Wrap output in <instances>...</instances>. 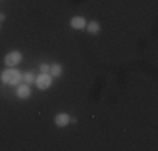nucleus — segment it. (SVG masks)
<instances>
[{
    "mask_svg": "<svg viewBox=\"0 0 158 151\" xmlns=\"http://www.w3.org/2000/svg\"><path fill=\"white\" fill-rule=\"evenodd\" d=\"M20 81H22V74L19 72V71H15V69H7V71H3V72H2V82H3V84L15 86Z\"/></svg>",
    "mask_w": 158,
    "mask_h": 151,
    "instance_id": "nucleus-1",
    "label": "nucleus"
},
{
    "mask_svg": "<svg viewBox=\"0 0 158 151\" xmlns=\"http://www.w3.org/2000/svg\"><path fill=\"white\" fill-rule=\"evenodd\" d=\"M17 96L20 97V99H27V97L31 96V89H29V84H22V86H19V89H17Z\"/></svg>",
    "mask_w": 158,
    "mask_h": 151,
    "instance_id": "nucleus-4",
    "label": "nucleus"
},
{
    "mask_svg": "<svg viewBox=\"0 0 158 151\" xmlns=\"http://www.w3.org/2000/svg\"><path fill=\"white\" fill-rule=\"evenodd\" d=\"M86 29H88V32L96 34V32H99V24H98V22H91V24H89Z\"/></svg>",
    "mask_w": 158,
    "mask_h": 151,
    "instance_id": "nucleus-7",
    "label": "nucleus"
},
{
    "mask_svg": "<svg viewBox=\"0 0 158 151\" xmlns=\"http://www.w3.org/2000/svg\"><path fill=\"white\" fill-rule=\"evenodd\" d=\"M22 79L25 81V84H31V82H34V81H35V77H34V74H32V72H27V74H24V76H22Z\"/></svg>",
    "mask_w": 158,
    "mask_h": 151,
    "instance_id": "nucleus-9",
    "label": "nucleus"
},
{
    "mask_svg": "<svg viewBox=\"0 0 158 151\" xmlns=\"http://www.w3.org/2000/svg\"><path fill=\"white\" fill-rule=\"evenodd\" d=\"M51 72H52V76H61L62 74V67L59 66V64H54V66L51 67Z\"/></svg>",
    "mask_w": 158,
    "mask_h": 151,
    "instance_id": "nucleus-8",
    "label": "nucleus"
},
{
    "mask_svg": "<svg viewBox=\"0 0 158 151\" xmlns=\"http://www.w3.org/2000/svg\"><path fill=\"white\" fill-rule=\"evenodd\" d=\"M3 18H5V15H3V14H0V22H2Z\"/></svg>",
    "mask_w": 158,
    "mask_h": 151,
    "instance_id": "nucleus-11",
    "label": "nucleus"
},
{
    "mask_svg": "<svg viewBox=\"0 0 158 151\" xmlns=\"http://www.w3.org/2000/svg\"><path fill=\"white\" fill-rule=\"evenodd\" d=\"M34 82L37 84L39 89H47V88H51V84H52V77L49 74H40L39 77H35Z\"/></svg>",
    "mask_w": 158,
    "mask_h": 151,
    "instance_id": "nucleus-2",
    "label": "nucleus"
},
{
    "mask_svg": "<svg viewBox=\"0 0 158 151\" xmlns=\"http://www.w3.org/2000/svg\"><path fill=\"white\" fill-rule=\"evenodd\" d=\"M49 71H51V67H49L47 64H42V66H40V74H49Z\"/></svg>",
    "mask_w": 158,
    "mask_h": 151,
    "instance_id": "nucleus-10",
    "label": "nucleus"
},
{
    "mask_svg": "<svg viewBox=\"0 0 158 151\" xmlns=\"http://www.w3.org/2000/svg\"><path fill=\"white\" fill-rule=\"evenodd\" d=\"M20 60H22V55H20V52H17V51L9 52V54L5 55V64H7V66H10V67L17 66Z\"/></svg>",
    "mask_w": 158,
    "mask_h": 151,
    "instance_id": "nucleus-3",
    "label": "nucleus"
},
{
    "mask_svg": "<svg viewBox=\"0 0 158 151\" xmlns=\"http://www.w3.org/2000/svg\"><path fill=\"white\" fill-rule=\"evenodd\" d=\"M56 124H57V126H67V123H69V121H71V118H69V116H67L66 114V112H61V114H57V116H56Z\"/></svg>",
    "mask_w": 158,
    "mask_h": 151,
    "instance_id": "nucleus-5",
    "label": "nucleus"
},
{
    "mask_svg": "<svg viewBox=\"0 0 158 151\" xmlns=\"http://www.w3.org/2000/svg\"><path fill=\"white\" fill-rule=\"evenodd\" d=\"M71 27H74V29H86V20L82 17H74L73 20H71Z\"/></svg>",
    "mask_w": 158,
    "mask_h": 151,
    "instance_id": "nucleus-6",
    "label": "nucleus"
}]
</instances>
